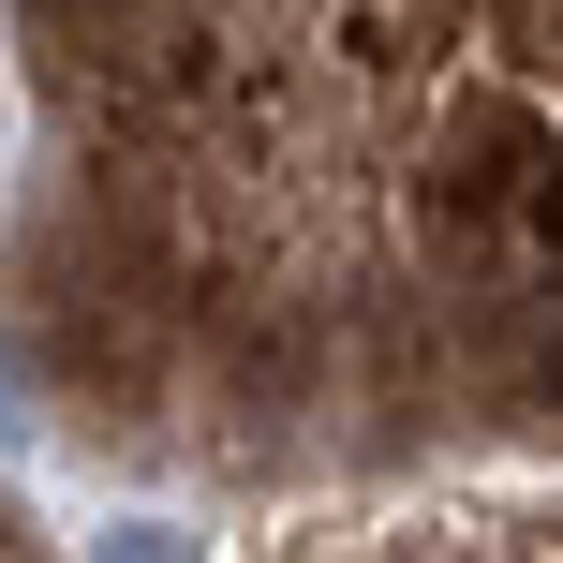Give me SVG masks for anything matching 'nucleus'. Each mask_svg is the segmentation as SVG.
<instances>
[{
	"label": "nucleus",
	"mask_w": 563,
	"mask_h": 563,
	"mask_svg": "<svg viewBox=\"0 0 563 563\" xmlns=\"http://www.w3.org/2000/svg\"><path fill=\"white\" fill-rule=\"evenodd\" d=\"M430 238H563V134L534 104H505V89H475V104L445 119V148H430Z\"/></svg>",
	"instance_id": "1"
},
{
	"label": "nucleus",
	"mask_w": 563,
	"mask_h": 563,
	"mask_svg": "<svg viewBox=\"0 0 563 563\" xmlns=\"http://www.w3.org/2000/svg\"><path fill=\"white\" fill-rule=\"evenodd\" d=\"M30 15H45L59 45H119V30H134V0H30Z\"/></svg>",
	"instance_id": "2"
}]
</instances>
